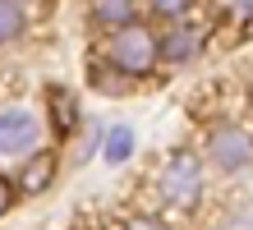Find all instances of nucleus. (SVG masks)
I'll list each match as a JSON object with an SVG mask.
<instances>
[{"mask_svg":"<svg viewBox=\"0 0 253 230\" xmlns=\"http://www.w3.org/2000/svg\"><path fill=\"white\" fill-rule=\"evenodd\" d=\"M120 230H175L166 217H157V212H133V217L120 221Z\"/></svg>","mask_w":253,"mask_h":230,"instance_id":"14","label":"nucleus"},{"mask_svg":"<svg viewBox=\"0 0 253 230\" xmlns=\"http://www.w3.org/2000/svg\"><path fill=\"white\" fill-rule=\"evenodd\" d=\"M23 33H28V9L19 0H0V46L19 42Z\"/></svg>","mask_w":253,"mask_h":230,"instance_id":"11","label":"nucleus"},{"mask_svg":"<svg viewBox=\"0 0 253 230\" xmlns=\"http://www.w3.org/2000/svg\"><path fill=\"white\" fill-rule=\"evenodd\" d=\"M55 175H60V152L55 147H37L33 157H23V166L14 171V189H19V198H37L46 193Z\"/></svg>","mask_w":253,"mask_h":230,"instance_id":"7","label":"nucleus"},{"mask_svg":"<svg viewBox=\"0 0 253 230\" xmlns=\"http://www.w3.org/2000/svg\"><path fill=\"white\" fill-rule=\"evenodd\" d=\"M42 147V120L28 106H5L0 111V157H33Z\"/></svg>","mask_w":253,"mask_h":230,"instance_id":"6","label":"nucleus"},{"mask_svg":"<svg viewBox=\"0 0 253 230\" xmlns=\"http://www.w3.org/2000/svg\"><path fill=\"white\" fill-rule=\"evenodd\" d=\"M42 106H46V129L55 143H74L83 129V97L65 83H46L42 88Z\"/></svg>","mask_w":253,"mask_h":230,"instance_id":"5","label":"nucleus"},{"mask_svg":"<svg viewBox=\"0 0 253 230\" xmlns=\"http://www.w3.org/2000/svg\"><path fill=\"white\" fill-rule=\"evenodd\" d=\"M203 193H207V161L198 147H170L157 166V203L166 212H198L203 207Z\"/></svg>","mask_w":253,"mask_h":230,"instance_id":"1","label":"nucleus"},{"mask_svg":"<svg viewBox=\"0 0 253 230\" xmlns=\"http://www.w3.org/2000/svg\"><path fill=\"white\" fill-rule=\"evenodd\" d=\"M207 33H212V23L203 19H175V23H161L157 28V65L166 69H184L193 60H203L207 51Z\"/></svg>","mask_w":253,"mask_h":230,"instance_id":"4","label":"nucleus"},{"mask_svg":"<svg viewBox=\"0 0 253 230\" xmlns=\"http://www.w3.org/2000/svg\"><path fill=\"white\" fill-rule=\"evenodd\" d=\"M83 9H87V23H92L101 37H111V33H120V28H133V23L147 19L143 0H83Z\"/></svg>","mask_w":253,"mask_h":230,"instance_id":"8","label":"nucleus"},{"mask_svg":"<svg viewBox=\"0 0 253 230\" xmlns=\"http://www.w3.org/2000/svg\"><path fill=\"white\" fill-rule=\"evenodd\" d=\"M216 230H253V207H235L216 221Z\"/></svg>","mask_w":253,"mask_h":230,"instance_id":"15","label":"nucleus"},{"mask_svg":"<svg viewBox=\"0 0 253 230\" xmlns=\"http://www.w3.org/2000/svg\"><path fill=\"white\" fill-rule=\"evenodd\" d=\"M198 9V0H143V14L152 23H175V19H189Z\"/></svg>","mask_w":253,"mask_h":230,"instance_id":"12","label":"nucleus"},{"mask_svg":"<svg viewBox=\"0 0 253 230\" xmlns=\"http://www.w3.org/2000/svg\"><path fill=\"white\" fill-rule=\"evenodd\" d=\"M14 203H19V189H14V175H5L0 171V221L14 212Z\"/></svg>","mask_w":253,"mask_h":230,"instance_id":"16","label":"nucleus"},{"mask_svg":"<svg viewBox=\"0 0 253 230\" xmlns=\"http://www.w3.org/2000/svg\"><path fill=\"white\" fill-rule=\"evenodd\" d=\"M203 161L207 171L216 175H249L253 171V125H240V120H212V125L203 129Z\"/></svg>","mask_w":253,"mask_h":230,"instance_id":"2","label":"nucleus"},{"mask_svg":"<svg viewBox=\"0 0 253 230\" xmlns=\"http://www.w3.org/2000/svg\"><path fill=\"white\" fill-rule=\"evenodd\" d=\"M115 74H125L129 83H143L157 74V28L152 23H133V28H120V33L101 37V55Z\"/></svg>","mask_w":253,"mask_h":230,"instance_id":"3","label":"nucleus"},{"mask_svg":"<svg viewBox=\"0 0 253 230\" xmlns=\"http://www.w3.org/2000/svg\"><path fill=\"white\" fill-rule=\"evenodd\" d=\"M87 88H92L97 97H125L133 83L125 79V74H115L106 60H92V65H87Z\"/></svg>","mask_w":253,"mask_h":230,"instance_id":"9","label":"nucleus"},{"mask_svg":"<svg viewBox=\"0 0 253 230\" xmlns=\"http://www.w3.org/2000/svg\"><path fill=\"white\" fill-rule=\"evenodd\" d=\"M249 111H253V101H249Z\"/></svg>","mask_w":253,"mask_h":230,"instance_id":"17","label":"nucleus"},{"mask_svg":"<svg viewBox=\"0 0 253 230\" xmlns=\"http://www.w3.org/2000/svg\"><path fill=\"white\" fill-rule=\"evenodd\" d=\"M133 147H138V138H133L129 125H111L106 134H101V157H106L111 166H125L133 157Z\"/></svg>","mask_w":253,"mask_h":230,"instance_id":"10","label":"nucleus"},{"mask_svg":"<svg viewBox=\"0 0 253 230\" xmlns=\"http://www.w3.org/2000/svg\"><path fill=\"white\" fill-rule=\"evenodd\" d=\"M226 14L235 19L240 37H253V0H226Z\"/></svg>","mask_w":253,"mask_h":230,"instance_id":"13","label":"nucleus"}]
</instances>
